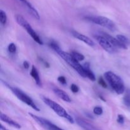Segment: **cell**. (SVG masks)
Listing matches in <instances>:
<instances>
[{
    "label": "cell",
    "mask_w": 130,
    "mask_h": 130,
    "mask_svg": "<svg viewBox=\"0 0 130 130\" xmlns=\"http://www.w3.org/2000/svg\"><path fill=\"white\" fill-rule=\"evenodd\" d=\"M57 79H58V82H59L60 83L62 84V85H65L67 84V81H66V79L64 76H59Z\"/></svg>",
    "instance_id": "cell-25"
},
{
    "label": "cell",
    "mask_w": 130,
    "mask_h": 130,
    "mask_svg": "<svg viewBox=\"0 0 130 130\" xmlns=\"http://www.w3.org/2000/svg\"><path fill=\"white\" fill-rule=\"evenodd\" d=\"M20 1H22V2H23V3H24V2H25V1H26V0H20Z\"/></svg>",
    "instance_id": "cell-29"
},
{
    "label": "cell",
    "mask_w": 130,
    "mask_h": 130,
    "mask_svg": "<svg viewBox=\"0 0 130 130\" xmlns=\"http://www.w3.org/2000/svg\"><path fill=\"white\" fill-rule=\"evenodd\" d=\"M29 116L36 122L37 123L39 124L41 126L43 127V128H44L46 130H63L61 129L60 128L58 127L57 126H56L55 124H53L52 123H51L50 121L47 120V119H44V118H41V117L38 116H36L34 114H32V113H29Z\"/></svg>",
    "instance_id": "cell-7"
},
{
    "label": "cell",
    "mask_w": 130,
    "mask_h": 130,
    "mask_svg": "<svg viewBox=\"0 0 130 130\" xmlns=\"http://www.w3.org/2000/svg\"><path fill=\"white\" fill-rule=\"evenodd\" d=\"M87 19L91 21L95 24L104 27L111 31H114L116 29L115 24L112 20L109 19V18L103 16H95V17H88Z\"/></svg>",
    "instance_id": "cell-6"
},
{
    "label": "cell",
    "mask_w": 130,
    "mask_h": 130,
    "mask_svg": "<svg viewBox=\"0 0 130 130\" xmlns=\"http://www.w3.org/2000/svg\"><path fill=\"white\" fill-rule=\"evenodd\" d=\"M42 100L44 102V104H46L50 108H51L57 115L59 116L61 118H63L65 119H66L69 123H72V124H73L74 123V119L72 118V117L71 116H70L67 113V112L60 105L57 104L55 102L53 101L51 99L46 97H44V96L42 97Z\"/></svg>",
    "instance_id": "cell-3"
},
{
    "label": "cell",
    "mask_w": 130,
    "mask_h": 130,
    "mask_svg": "<svg viewBox=\"0 0 130 130\" xmlns=\"http://www.w3.org/2000/svg\"><path fill=\"white\" fill-rule=\"evenodd\" d=\"M96 41H98L99 44H100V46L105 50L107 52L109 53H114L117 52V48L113 46L108 40H107L104 36H96L95 37Z\"/></svg>",
    "instance_id": "cell-8"
},
{
    "label": "cell",
    "mask_w": 130,
    "mask_h": 130,
    "mask_svg": "<svg viewBox=\"0 0 130 130\" xmlns=\"http://www.w3.org/2000/svg\"><path fill=\"white\" fill-rule=\"evenodd\" d=\"M123 103L127 107L130 108V95H126L123 97Z\"/></svg>",
    "instance_id": "cell-22"
},
{
    "label": "cell",
    "mask_w": 130,
    "mask_h": 130,
    "mask_svg": "<svg viewBox=\"0 0 130 130\" xmlns=\"http://www.w3.org/2000/svg\"><path fill=\"white\" fill-rule=\"evenodd\" d=\"M105 79L112 90L118 95H121L125 91L124 82L120 76L116 74L112 71H107L104 74Z\"/></svg>",
    "instance_id": "cell-1"
},
{
    "label": "cell",
    "mask_w": 130,
    "mask_h": 130,
    "mask_svg": "<svg viewBox=\"0 0 130 130\" xmlns=\"http://www.w3.org/2000/svg\"><path fill=\"white\" fill-rule=\"evenodd\" d=\"M8 50L10 53H15L17 51V46L15 44L13 43H11L9 44L8 46Z\"/></svg>",
    "instance_id": "cell-21"
},
{
    "label": "cell",
    "mask_w": 130,
    "mask_h": 130,
    "mask_svg": "<svg viewBox=\"0 0 130 130\" xmlns=\"http://www.w3.org/2000/svg\"><path fill=\"white\" fill-rule=\"evenodd\" d=\"M72 36H73L74 38H76V39H79V40L81 41L83 43H85V44H86L87 45L90 46H95V43L93 42V41L91 40L90 38H88L86 36L84 35V34H81V33L78 32H76L75 30H72L71 32Z\"/></svg>",
    "instance_id": "cell-10"
},
{
    "label": "cell",
    "mask_w": 130,
    "mask_h": 130,
    "mask_svg": "<svg viewBox=\"0 0 130 130\" xmlns=\"http://www.w3.org/2000/svg\"><path fill=\"white\" fill-rule=\"evenodd\" d=\"M93 113L96 116H101L103 114V109L101 107L96 106L93 109Z\"/></svg>",
    "instance_id": "cell-20"
},
{
    "label": "cell",
    "mask_w": 130,
    "mask_h": 130,
    "mask_svg": "<svg viewBox=\"0 0 130 130\" xmlns=\"http://www.w3.org/2000/svg\"><path fill=\"white\" fill-rule=\"evenodd\" d=\"M99 83L100 86H102L103 88H107V85L106 82H105V80H104L102 77H99Z\"/></svg>",
    "instance_id": "cell-23"
},
{
    "label": "cell",
    "mask_w": 130,
    "mask_h": 130,
    "mask_svg": "<svg viewBox=\"0 0 130 130\" xmlns=\"http://www.w3.org/2000/svg\"><path fill=\"white\" fill-rule=\"evenodd\" d=\"M71 90L72 92L74 93H77L79 91V87L76 85H75V84H72V85H71Z\"/></svg>",
    "instance_id": "cell-24"
},
{
    "label": "cell",
    "mask_w": 130,
    "mask_h": 130,
    "mask_svg": "<svg viewBox=\"0 0 130 130\" xmlns=\"http://www.w3.org/2000/svg\"><path fill=\"white\" fill-rule=\"evenodd\" d=\"M1 130H8V129H6V128H5V127H4L3 126L2 124H1Z\"/></svg>",
    "instance_id": "cell-28"
},
{
    "label": "cell",
    "mask_w": 130,
    "mask_h": 130,
    "mask_svg": "<svg viewBox=\"0 0 130 130\" xmlns=\"http://www.w3.org/2000/svg\"><path fill=\"white\" fill-rule=\"evenodd\" d=\"M117 121L118 123L121 124H123L124 123V118L123 115L119 114L118 116V119H117Z\"/></svg>",
    "instance_id": "cell-26"
},
{
    "label": "cell",
    "mask_w": 130,
    "mask_h": 130,
    "mask_svg": "<svg viewBox=\"0 0 130 130\" xmlns=\"http://www.w3.org/2000/svg\"><path fill=\"white\" fill-rule=\"evenodd\" d=\"M5 85H6L7 87L9 88L10 90L11 91V92L20 100L22 102H24V104H27L28 106L30 107L32 109H34V110L36 111H38L39 112L40 110L39 108L36 105L35 103L34 102V101L32 100V99H31L30 97H29L27 94H25V93L23 91H22L21 90H20L19 88L16 87H13V86H10V85H7L6 83H4Z\"/></svg>",
    "instance_id": "cell-4"
},
{
    "label": "cell",
    "mask_w": 130,
    "mask_h": 130,
    "mask_svg": "<svg viewBox=\"0 0 130 130\" xmlns=\"http://www.w3.org/2000/svg\"><path fill=\"white\" fill-rule=\"evenodd\" d=\"M30 74V76L32 77V78L34 79V81H35L36 83L37 84V85H38V86H39V87L41 86L42 83H41V81L40 77H39V73H38V71H37V69L34 66H32Z\"/></svg>",
    "instance_id": "cell-15"
},
{
    "label": "cell",
    "mask_w": 130,
    "mask_h": 130,
    "mask_svg": "<svg viewBox=\"0 0 130 130\" xmlns=\"http://www.w3.org/2000/svg\"><path fill=\"white\" fill-rule=\"evenodd\" d=\"M57 53L59 55L60 57L61 58H63L65 62H67L71 67L74 69L81 76L83 77H86V74H85V70H84L83 67V66H81L79 63L78 61L76 60L71 54L70 53H67V52H63V50L60 49V48L59 49L57 50L56 51Z\"/></svg>",
    "instance_id": "cell-2"
},
{
    "label": "cell",
    "mask_w": 130,
    "mask_h": 130,
    "mask_svg": "<svg viewBox=\"0 0 130 130\" xmlns=\"http://www.w3.org/2000/svg\"><path fill=\"white\" fill-rule=\"evenodd\" d=\"M0 22L3 25H5L7 22V16L6 13L3 10L0 11Z\"/></svg>",
    "instance_id": "cell-19"
},
{
    "label": "cell",
    "mask_w": 130,
    "mask_h": 130,
    "mask_svg": "<svg viewBox=\"0 0 130 130\" xmlns=\"http://www.w3.org/2000/svg\"><path fill=\"white\" fill-rule=\"evenodd\" d=\"M83 67L84 70H85V74H86V77L90 79L91 81H95L96 80V77H95V76L93 74V72L91 71V69H90V63L88 62H86L85 64L83 65Z\"/></svg>",
    "instance_id": "cell-14"
},
{
    "label": "cell",
    "mask_w": 130,
    "mask_h": 130,
    "mask_svg": "<svg viewBox=\"0 0 130 130\" xmlns=\"http://www.w3.org/2000/svg\"><path fill=\"white\" fill-rule=\"evenodd\" d=\"M23 66H24V67L25 69H28L29 68V67H30V65H29V62L27 61H24L23 62Z\"/></svg>",
    "instance_id": "cell-27"
},
{
    "label": "cell",
    "mask_w": 130,
    "mask_h": 130,
    "mask_svg": "<svg viewBox=\"0 0 130 130\" xmlns=\"http://www.w3.org/2000/svg\"><path fill=\"white\" fill-rule=\"evenodd\" d=\"M15 20H16L17 22L27 32L28 34L30 35V36L34 39L35 42H36L38 44H40V45H43V43L41 38H39V36L37 34V33L34 31V29L31 27V25L29 24V23L23 17L22 15H15Z\"/></svg>",
    "instance_id": "cell-5"
},
{
    "label": "cell",
    "mask_w": 130,
    "mask_h": 130,
    "mask_svg": "<svg viewBox=\"0 0 130 130\" xmlns=\"http://www.w3.org/2000/svg\"><path fill=\"white\" fill-rule=\"evenodd\" d=\"M129 95H130V90H129Z\"/></svg>",
    "instance_id": "cell-30"
},
{
    "label": "cell",
    "mask_w": 130,
    "mask_h": 130,
    "mask_svg": "<svg viewBox=\"0 0 130 130\" xmlns=\"http://www.w3.org/2000/svg\"><path fill=\"white\" fill-rule=\"evenodd\" d=\"M102 36H104L107 40H108L109 41V43L113 46L115 47L116 48H121V49H127V46H124V44H121L119 41L116 38H114L113 36H110V34H107L106 32H102Z\"/></svg>",
    "instance_id": "cell-9"
},
{
    "label": "cell",
    "mask_w": 130,
    "mask_h": 130,
    "mask_svg": "<svg viewBox=\"0 0 130 130\" xmlns=\"http://www.w3.org/2000/svg\"><path fill=\"white\" fill-rule=\"evenodd\" d=\"M116 38L121 44H124L126 46H127L129 44V40L128 39V38H127L125 36L121 35V34H118V35H117Z\"/></svg>",
    "instance_id": "cell-17"
},
{
    "label": "cell",
    "mask_w": 130,
    "mask_h": 130,
    "mask_svg": "<svg viewBox=\"0 0 130 130\" xmlns=\"http://www.w3.org/2000/svg\"><path fill=\"white\" fill-rule=\"evenodd\" d=\"M53 92L56 94L58 98H60V99L63 100V101L67 102H71V99L69 97V96L68 95V94L66 93L64 91L60 90V89L56 88L53 90Z\"/></svg>",
    "instance_id": "cell-13"
},
{
    "label": "cell",
    "mask_w": 130,
    "mask_h": 130,
    "mask_svg": "<svg viewBox=\"0 0 130 130\" xmlns=\"http://www.w3.org/2000/svg\"><path fill=\"white\" fill-rule=\"evenodd\" d=\"M24 3L26 5V6L27 7L28 10H29V12L32 14V16H34V17L36 18V19L39 20V19H40V17H39V13H38V11H37V10L34 8V6H33L30 3L28 2L27 0Z\"/></svg>",
    "instance_id": "cell-16"
},
{
    "label": "cell",
    "mask_w": 130,
    "mask_h": 130,
    "mask_svg": "<svg viewBox=\"0 0 130 130\" xmlns=\"http://www.w3.org/2000/svg\"><path fill=\"white\" fill-rule=\"evenodd\" d=\"M76 121L80 127H81L83 129L85 130H100L95 126H94L93 125L90 124V123L85 121V119H82V118H76Z\"/></svg>",
    "instance_id": "cell-11"
},
{
    "label": "cell",
    "mask_w": 130,
    "mask_h": 130,
    "mask_svg": "<svg viewBox=\"0 0 130 130\" xmlns=\"http://www.w3.org/2000/svg\"><path fill=\"white\" fill-rule=\"evenodd\" d=\"M71 55H72V57L75 58L77 61L78 62H80V61H83L85 60V56L83 55L81 53H79V52H75V51H72L71 53Z\"/></svg>",
    "instance_id": "cell-18"
},
{
    "label": "cell",
    "mask_w": 130,
    "mask_h": 130,
    "mask_svg": "<svg viewBox=\"0 0 130 130\" xmlns=\"http://www.w3.org/2000/svg\"><path fill=\"white\" fill-rule=\"evenodd\" d=\"M0 119H1V120L2 121L7 123L8 124L14 127V128H17V129H20V128H21V126H20L19 123L13 120L12 119H11L10 117L6 116V114L1 113V114H0Z\"/></svg>",
    "instance_id": "cell-12"
}]
</instances>
